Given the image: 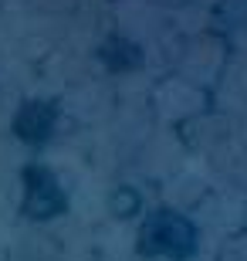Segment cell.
Listing matches in <instances>:
<instances>
[{"label":"cell","instance_id":"6da1fadb","mask_svg":"<svg viewBox=\"0 0 247 261\" xmlns=\"http://www.w3.org/2000/svg\"><path fill=\"white\" fill-rule=\"evenodd\" d=\"M197 227L193 221H186L183 214L176 211H156L146 217L143 238H139V248L149 258H162V261H186L197 251Z\"/></svg>","mask_w":247,"mask_h":261},{"label":"cell","instance_id":"7a4b0ae2","mask_svg":"<svg viewBox=\"0 0 247 261\" xmlns=\"http://www.w3.org/2000/svg\"><path fill=\"white\" fill-rule=\"evenodd\" d=\"M24 207L38 221H51L68 207L65 190L48 166H28V173H24Z\"/></svg>","mask_w":247,"mask_h":261},{"label":"cell","instance_id":"3957f363","mask_svg":"<svg viewBox=\"0 0 247 261\" xmlns=\"http://www.w3.org/2000/svg\"><path fill=\"white\" fill-rule=\"evenodd\" d=\"M14 129H17V136L24 143H44L51 136V129H54V109L44 106V102H31V106L20 109Z\"/></svg>","mask_w":247,"mask_h":261}]
</instances>
